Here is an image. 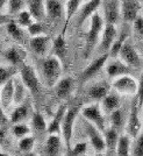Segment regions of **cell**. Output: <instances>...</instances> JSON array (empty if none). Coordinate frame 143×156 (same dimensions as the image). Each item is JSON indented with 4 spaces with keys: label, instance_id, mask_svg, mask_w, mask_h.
Here are the masks:
<instances>
[{
    "label": "cell",
    "instance_id": "42",
    "mask_svg": "<svg viewBox=\"0 0 143 156\" xmlns=\"http://www.w3.org/2000/svg\"><path fill=\"white\" fill-rule=\"evenodd\" d=\"M27 32H28V34L32 37H34V36L42 35L44 33V29H43V26H42L41 21H34L30 26L27 27Z\"/></svg>",
    "mask_w": 143,
    "mask_h": 156
},
{
    "label": "cell",
    "instance_id": "23",
    "mask_svg": "<svg viewBox=\"0 0 143 156\" xmlns=\"http://www.w3.org/2000/svg\"><path fill=\"white\" fill-rule=\"evenodd\" d=\"M105 141H106V154L107 155H117V146L119 141V133L115 128H108L104 132Z\"/></svg>",
    "mask_w": 143,
    "mask_h": 156
},
{
    "label": "cell",
    "instance_id": "8",
    "mask_svg": "<svg viewBox=\"0 0 143 156\" xmlns=\"http://www.w3.org/2000/svg\"><path fill=\"white\" fill-rule=\"evenodd\" d=\"M117 37V30L115 28V25L107 23L104 27V30L101 34V37L99 41V52L100 54H106L110 52L112 46L114 43L115 39Z\"/></svg>",
    "mask_w": 143,
    "mask_h": 156
},
{
    "label": "cell",
    "instance_id": "47",
    "mask_svg": "<svg viewBox=\"0 0 143 156\" xmlns=\"http://www.w3.org/2000/svg\"><path fill=\"white\" fill-rule=\"evenodd\" d=\"M9 21H11L9 14H7V15H1V14H0V26L4 25V23H8Z\"/></svg>",
    "mask_w": 143,
    "mask_h": 156
},
{
    "label": "cell",
    "instance_id": "11",
    "mask_svg": "<svg viewBox=\"0 0 143 156\" xmlns=\"http://www.w3.org/2000/svg\"><path fill=\"white\" fill-rule=\"evenodd\" d=\"M104 14L105 21L107 23L115 25L121 15V1L120 0H105Z\"/></svg>",
    "mask_w": 143,
    "mask_h": 156
},
{
    "label": "cell",
    "instance_id": "18",
    "mask_svg": "<svg viewBox=\"0 0 143 156\" xmlns=\"http://www.w3.org/2000/svg\"><path fill=\"white\" fill-rule=\"evenodd\" d=\"M14 78V77H13ZM13 78L0 87V106L8 108L14 104V82Z\"/></svg>",
    "mask_w": 143,
    "mask_h": 156
},
{
    "label": "cell",
    "instance_id": "40",
    "mask_svg": "<svg viewBox=\"0 0 143 156\" xmlns=\"http://www.w3.org/2000/svg\"><path fill=\"white\" fill-rule=\"evenodd\" d=\"M15 73H16V70L14 68L0 65V87L5 83H7L9 79H12L15 76Z\"/></svg>",
    "mask_w": 143,
    "mask_h": 156
},
{
    "label": "cell",
    "instance_id": "12",
    "mask_svg": "<svg viewBox=\"0 0 143 156\" xmlns=\"http://www.w3.org/2000/svg\"><path fill=\"white\" fill-rule=\"evenodd\" d=\"M141 5L138 0H121V16L126 22H134L138 16Z\"/></svg>",
    "mask_w": 143,
    "mask_h": 156
},
{
    "label": "cell",
    "instance_id": "6",
    "mask_svg": "<svg viewBox=\"0 0 143 156\" xmlns=\"http://www.w3.org/2000/svg\"><path fill=\"white\" fill-rule=\"evenodd\" d=\"M112 86L120 94L136 96L137 90H138V82L130 75H124V76L115 78Z\"/></svg>",
    "mask_w": 143,
    "mask_h": 156
},
{
    "label": "cell",
    "instance_id": "13",
    "mask_svg": "<svg viewBox=\"0 0 143 156\" xmlns=\"http://www.w3.org/2000/svg\"><path fill=\"white\" fill-rule=\"evenodd\" d=\"M110 57V54L106 52V54H101L99 57H97L96 59H93L90 64L87 65L84 69V71L82 73V82L85 83L87 82L90 78H92L96 73L101 70V68L105 65V63L107 62V59Z\"/></svg>",
    "mask_w": 143,
    "mask_h": 156
},
{
    "label": "cell",
    "instance_id": "14",
    "mask_svg": "<svg viewBox=\"0 0 143 156\" xmlns=\"http://www.w3.org/2000/svg\"><path fill=\"white\" fill-rule=\"evenodd\" d=\"M5 58L9 64L13 66H18V65H23L25 61L27 58V51L20 46H12L5 51Z\"/></svg>",
    "mask_w": 143,
    "mask_h": 156
},
{
    "label": "cell",
    "instance_id": "21",
    "mask_svg": "<svg viewBox=\"0 0 143 156\" xmlns=\"http://www.w3.org/2000/svg\"><path fill=\"white\" fill-rule=\"evenodd\" d=\"M111 92V85L106 82H99L93 84L89 90V97L94 101H101L108 93Z\"/></svg>",
    "mask_w": 143,
    "mask_h": 156
},
{
    "label": "cell",
    "instance_id": "20",
    "mask_svg": "<svg viewBox=\"0 0 143 156\" xmlns=\"http://www.w3.org/2000/svg\"><path fill=\"white\" fill-rule=\"evenodd\" d=\"M27 9L30 12L35 21H42L46 18V4L44 0H26Z\"/></svg>",
    "mask_w": 143,
    "mask_h": 156
},
{
    "label": "cell",
    "instance_id": "37",
    "mask_svg": "<svg viewBox=\"0 0 143 156\" xmlns=\"http://www.w3.org/2000/svg\"><path fill=\"white\" fill-rule=\"evenodd\" d=\"M12 132H13L14 136L21 139V137H25L27 135H30V132L32 128L29 126H27L23 122H20V124H14L12 127Z\"/></svg>",
    "mask_w": 143,
    "mask_h": 156
},
{
    "label": "cell",
    "instance_id": "45",
    "mask_svg": "<svg viewBox=\"0 0 143 156\" xmlns=\"http://www.w3.org/2000/svg\"><path fill=\"white\" fill-rule=\"evenodd\" d=\"M136 97H137V104L140 107L143 106V73L141 76V80L138 82V90H137L136 93Z\"/></svg>",
    "mask_w": 143,
    "mask_h": 156
},
{
    "label": "cell",
    "instance_id": "50",
    "mask_svg": "<svg viewBox=\"0 0 143 156\" xmlns=\"http://www.w3.org/2000/svg\"><path fill=\"white\" fill-rule=\"evenodd\" d=\"M59 1H62V2H66L68 0H59Z\"/></svg>",
    "mask_w": 143,
    "mask_h": 156
},
{
    "label": "cell",
    "instance_id": "1",
    "mask_svg": "<svg viewBox=\"0 0 143 156\" xmlns=\"http://www.w3.org/2000/svg\"><path fill=\"white\" fill-rule=\"evenodd\" d=\"M103 30H104V19L100 14L96 12L91 16L90 29L86 34V42H85L84 48V56L86 58H89L91 56L94 48L98 46Z\"/></svg>",
    "mask_w": 143,
    "mask_h": 156
},
{
    "label": "cell",
    "instance_id": "24",
    "mask_svg": "<svg viewBox=\"0 0 143 156\" xmlns=\"http://www.w3.org/2000/svg\"><path fill=\"white\" fill-rule=\"evenodd\" d=\"M101 5V0H90L85 4L83 8L79 11L78 15V26H82L89 18H91L97 12L99 6Z\"/></svg>",
    "mask_w": 143,
    "mask_h": 156
},
{
    "label": "cell",
    "instance_id": "9",
    "mask_svg": "<svg viewBox=\"0 0 143 156\" xmlns=\"http://www.w3.org/2000/svg\"><path fill=\"white\" fill-rule=\"evenodd\" d=\"M138 108L140 106L137 104V97H135L133 104H131V110L129 113V118L127 121V134L131 137H137L140 130H141V120L138 118Z\"/></svg>",
    "mask_w": 143,
    "mask_h": 156
},
{
    "label": "cell",
    "instance_id": "4",
    "mask_svg": "<svg viewBox=\"0 0 143 156\" xmlns=\"http://www.w3.org/2000/svg\"><path fill=\"white\" fill-rule=\"evenodd\" d=\"M20 77L23 80L28 92L34 98H39V96L41 94L42 86H41V82L36 75V71L32 65H22V68L20 70Z\"/></svg>",
    "mask_w": 143,
    "mask_h": 156
},
{
    "label": "cell",
    "instance_id": "26",
    "mask_svg": "<svg viewBox=\"0 0 143 156\" xmlns=\"http://www.w3.org/2000/svg\"><path fill=\"white\" fill-rule=\"evenodd\" d=\"M14 105H19L27 99L26 91H28L23 80L19 76H14Z\"/></svg>",
    "mask_w": 143,
    "mask_h": 156
},
{
    "label": "cell",
    "instance_id": "31",
    "mask_svg": "<svg viewBox=\"0 0 143 156\" xmlns=\"http://www.w3.org/2000/svg\"><path fill=\"white\" fill-rule=\"evenodd\" d=\"M22 28L23 27H21L14 20H11L7 23V33H8V35L13 40L19 41V42H22V40L25 39V32H23Z\"/></svg>",
    "mask_w": 143,
    "mask_h": 156
},
{
    "label": "cell",
    "instance_id": "33",
    "mask_svg": "<svg viewBox=\"0 0 143 156\" xmlns=\"http://www.w3.org/2000/svg\"><path fill=\"white\" fill-rule=\"evenodd\" d=\"M130 154V137L129 135H121L119 137L117 146V155L127 156Z\"/></svg>",
    "mask_w": 143,
    "mask_h": 156
},
{
    "label": "cell",
    "instance_id": "29",
    "mask_svg": "<svg viewBox=\"0 0 143 156\" xmlns=\"http://www.w3.org/2000/svg\"><path fill=\"white\" fill-rule=\"evenodd\" d=\"M80 2H82V0H68L66 1V4H65V25L63 27V32H62L63 35H65L66 28L69 26V22L72 19V16L77 13L79 6H80Z\"/></svg>",
    "mask_w": 143,
    "mask_h": 156
},
{
    "label": "cell",
    "instance_id": "34",
    "mask_svg": "<svg viewBox=\"0 0 143 156\" xmlns=\"http://www.w3.org/2000/svg\"><path fill=\"white\" fill-rule=\"evenodd\" d=\"M128 39V34L127 33L122 32L119 36H117L115 41H114V43H113V46H112L111 50H110V57H113V58H115L117 56H119V52L121 50V48L122 46L124 44V42L127 41Z\"/></svg>",
    "mask_w": 143,
    "mask_h": 156
},
{
    "label": "cell",
    "instance_id": "7",
    "mask_svg": "<svg viewBox=\"0 0 143 156\" xmlns=\"http://www.w3.org/2000/svg\"><path fill=\"white\" fill-rule=\"evenodd\" d=\"M86 128V133L90 139V143L92 144L93 149L97 153H104L106 151V141H105V136L103 135L104 133L100 129H98L97 127L91 122H86L85 125Z\"/></svg>",
    "mask_w": 143,
    "mask_h": 156
},
{
    "label": "cell",
    "instance_id": "32",
    "mask_svg": "<svg viewBox=\"0 0 143 156\" xmlns=\"http://www.w3.org/2000/svg\"><path fill=\"white\" fill-rule=\"evenodd\" d=\"M32 127L37 133L48 132V124L46 122L43 115L40 112H35L32 115Z\"/></svg>",
    "mask_w": 143,
    "mask_h": 156
},
{
    "label": "cell",
    "instance_id": "41",
    "mask_svg": "<svg viewBox=\"0 0 143 156\" xmlns=\"http://www.w3.org/2000/svg\"><path fill=\"white\" fill-rule=\"evenodd\" d=\"M87 151V143L86 142H79L75 144L71 149L68 151V155L71 156H82L85 155Z\"/></svg>",
    "mask_w": 143,
    "mask_h": 156
},
{
    "label": "cell",
    "instance_id": "28",
    "mask_svg": "<svg viewBox=\"0 0 143 156\" xmlns=\"http://www.w3.org/2000/svg\"><path fill=\"white\" fill-rule=\"evenodd\" d=\"M100 103H101L100 106H101V108H103L105 113L111 114L112 112H114V111L120 107V97L115 93L110 92Z\"/></svg>",
    "mask_w": 143,
    "mask_h": 156
},
{
    "label": "cell",
    "instance_id": "36",
    "mask_svg": "<svg viewBox=\"0 0 143 156\" xmlns=\"http://www.w3.org/2000/svg\"><path fill=\"white\" fill-rule=\"evenodd\" d=\"M35 147V139L32 135H27L25 137H21L19 141V149L23 154H30Z\"/></svg>",
    "mask_w": 143,
    "mask_h": 156
},
{
    "label": "cell",
    "instance_id": "3",
    "mask_svg": "<svg viewBox=\"0 0 143 156\" xmlns=\"http://www.w3.org/2000/svg\"><path fill=\"white\" fill-rule=\"evenodd\" d=\"M82 111L80 105H76L72 107H68V110L65 112L64 118H63V122H62V137L64 141L66 151L72 148V136H73V127H75V121L77 119L78 113Z\"/></svg>",
    "mask_w": 143,
    "mask_h": 156
},
{
    "label": "cell",
    "instance_id": "5",
    "mask_svg": "<svg viewBox=\"0 0 143 156\" xmlns=\"http://www.w3.org/2000/svg\"><path fill=\"white\" fill-rule=\"evenodd\" d=\"M82 114L83 117L89 121L93 124L98 129H100L103 133L106 130V119L104 115V111L99 104H91L87 105L82 108Z\"/></svg>",
    "mask_w": 143,
    "mask_h": 156
},
{
    "label": "cell",
    "instance_id": "19",
    "mask_svg": "<svg viewBox=\"0 0 143 156\" xmlns=\"http://www.w3.org/2000/svg\"><path fill=\"white\" fill-rule=\"evenodd\" d=\"M66 110H68V105L63 104L61 105L58 107V110L56 111L52 120L48 124V133L49 134H61V132H62V122H63V118H64Z\"/></svg>",
    "mask_w": 143,
    "mask_h": 156
},
{
    "label": "cell",
    "instance_id": "27",
    "mask_svg": "<svg viewBox=\"0 0 143 156\" xmlns=\"http://www.w3.org/2000/svg\"><path fill=\"white\" fill-rule=\"evenodd\" d=\"M44 4H46L47 16H49L50 19H59L64 13L63 12V4L59 0H44Z\"/></svg>",
    "mask_w": 143,
    "mask_h": 156
},
{
    "label": "cell",
    "instance_id": "22",
    "mask_svg": "<svg viewBox=\"0 0 143 156\" xmlns=\"http://www.w3.org/2000/svg\"><path fill=\"white\" fill-rule=\"evenodd\" d=\"M106 72L111 78H117L124 75H129L130 73V66L122 62L121 59L113 61L106 68Z\"/></svg>",
    "mask_w": 143,
    "mask_h": 156
},
{
    "label": "cell",
    "instance_id": "17",
    "mask_svg": "<svg viewBox=\"0 0 143 156\" xmlns=\"http://www.w3.org/2000/svg\"><path fill=\"white\" fill-rule=\"evenodd\" d=\"M29 46L36 55L46 56L50 48V39L44 34L39 35V36H34L29 41Z\"/></svg>",
    "mask_w": 143,
    "mask_h": 156
},
{
    "label": "cell",
    "instance_id": "25",
    "mask_svg": "<svg viewBox=\"0 0 143 156\" xmlns=\"http://www.w3.org/2000/svg\"><path fill=\"white\" fill-rule=\"evenodd\" d=\"M62 149V139L59 134H49L47 139L44 154L48 156H56Z\"/></svg>",
    "mask_w": 143,
    "mask_h": 156
},
{
    "label": "cell",
    "instance_id": "10",
    "mask_svg": "<svg viewBox=\"0 0 143 156\" xmlns=\"http://www.w3.org/2000/svg\"><path fill=\"white\" fill-rule=\"evenodd\" d=\"M119 57L130 68H140L141 66V58H140L138 54L135 50V48L127 41L124 42V44L119 52Z\"/></svg>",
    "mask_w": 143,
    "mask_h": 156
},
{
    "label": "cell",
    "instance_id": "44",
    "mask_svg": "<svg viewBox=\"0 0 143 156\" xmlns=\"http://www.w3.org/2000/svg\"><path fill=\"white\" fill-rule=\"evenodd\" d=\"M133 23H134V30L137 33L138 36H141L143 39V18L137 16Z\"/></svg>",
    "mask_w": 143,
    "mask_h": 156
},
{
    "label": "cell",
    "instance_id": "38",
    "mask_svg": "<svg viewBox=\"0 0 143 156\" xmlns=\"http://www.w3.org/2000/svg\"><path fill=\"white\" fill-rule=\"evenodd\" d=\"M111 117V124H112V127L113 128H115V129H121L122 128V126H124V113H122V111H120L119 108L115 110L114 112H112L111 114H110Z\"/></svg>",
    "mask_w": 143,
    "mask_h": 156
},
{
    "label": "cell",
    "instance_id": "35",
    "mask_svg": "<svg viewBox=\"0 0 143 156\" xmlns=\"http://www.w3.org/2000/svg\"><path fill=\"white\" fill-rule=\"evenodd\" d=\"M27 6L26 0H8L7 1V11L9 15H18Z\"/></svg>",
    "mask_w": 143,
    "mask_h": 156
},
{
    "label": "cell",
    "instance_id": "39",
    "mask_svg": "<svg viewBox=\"0 0 143 156\" xmlns=\"http://www.w3.org/2000/svg\"><path fill=\"white\" fill-rule=\"evenodd\" d=\"M16 19H18V23H19L21 27H23V28H26V27L30 26L33 22L35 21L34 18H33V15L30 14V12L28 11V9H23V11H21L18 15H16Z\"/></svg>",
    "mask_w": 143,
    "mask_h": 156
},
{
    "label": "cell",
    "instance_id": "49",
    "mask_svg": "<svg viewBox=\"0 0 143 156\" xmlns=\"http://www.w3.org/2000/svg\"><path fill=\"white\" fill-rule=\"evenodd\" d=\"M7 1H8V0H0V9H1V7L4 6L5 4H7Z\"/></svg>",
    "mask_w": 143,
    "mask_h": 156
},
{
    "label": "cell",
    "instance_id": "48",
    "mask_svg": "<svg viewBox=\"0 0 143 156\" xmlns=\"http://www.w3.org/2000/svg\"><path fill=\"white\" fill-rule=\"evenodd\" d=\"M5 140H6V132L2 128H0V144H2Z\"/></svg>",
    "mask_w": 143,
    "mask_h": 156
},
{
    "label": "cell",
    "instance_id": "15",
    "mask_svg": "<svg viewBox=\"0 0 143 156\" xmlns=\"http://www.w3.org/2000/svg\"><path fill=\"white\" fill-rule=\"evenodd\" d=\"M55 93L59 99H68L75 89V79L72 77H63L55 84Z\"/></svg>",
    "mask_w": 143,
    "mask_h": 156
},
{
    "label": "cell",
    "instance_id": "30",
    "mask_svg": "<svg viewBox=\"0 0 143 156\" xmlns=\"http://www.w3.org/2000/svg\"><path fill=\"white\" fill-rule=\"evenodd\" d=\"M52 50H54V55L56 57H58L62 62H64L65 57H66V42H65L63 34H59L58 36L54 40Z\"/></svg>",
    "mask_w": 143,
    "mask_h": 156
},
{
    "label": "cell",
    "instance_id": "43",
    "mask_svg": "<svg viewBox=\"0 0 143 156\" xmlns=\"http://www.w3.org/2000/svg\"><path fill=\"white\" fill-rule=\"evenodd\" d=\"M131 154L135 156H143V133L137 136L135 146L131 150Z\"/></svg>",
    "mask_w": 143,
    "mask_h": 156
},
{
    "label": "cell",
    "instance_id": "16",
    "mask_svg": "<svg viewBox=\"0 0 143 156\" xmlns=\"http://www.w3.org/2000/svg\"><path fill=\"white\" fill-rule=\"evenodd\" d=\"M30 115V103L28 100H25L23 103L16 105V107L9 115V122L11 124H20L25 122Z\"/></svg>",
    "mask_w": 143,
    "mask_h": 156
},
{
    "label": "cell",
    "instance_id": "46",
    "mask_svg": "<svg viewBox=\"0 0 143 156\" xmlns=\"http://www.w3.org/2000/svg\"><path fill=\"white\" fill-rule=\"evenodd\" d=\"M9 122V118H7L4 110L0 107V126H6Z\"/></svg>",
    "mask_w": 143,
    "mask_h": 156
},
{
    "label": "cell",
    "instance_id": "2",
    "mask_svg": "<svg viewBox=\"0 0 143 156\" xmlns=\"http://www.w3.org/2000/svg\"><path fill=\"white\" fill-rule=\"evenodd\" d=\"M62 71H63V62L55 55L47 57L42 63L43 78L49 87L55 86V84L61 79Z\"/></svg>",
    "mask_w": 143,
    "mask_h": 156
}]
</instances>
